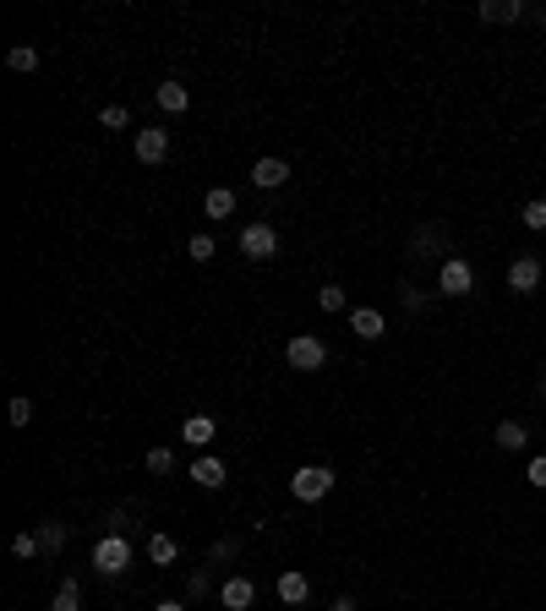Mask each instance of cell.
<instances>
[{
    "mask_svg": "<svg viewBox=\"0 0 546 611\" xmlns=\"http://www.w3.org/2000/svg\"><path fill=\"white\" fill-rule=\"evenodd\" d=\"M181 437H186L191 448H208V442L219 437V426H214V415H191V421L181 426Z\"/></svg>",
    "mask_w": 546,
    "mask_h": 611,
    "instance_id": "cell-18",
    "label": "cell"
},
{
    "mask_svg": "<svg viewBox=\"0 0 546 611\" xmlns=\"http://www.w3.org/2000/svg\"><path fill=\"white\" fill-rule=\"evenodd\" d=\"M519 17H530L524 0H481V22H519Z\"/></svg>",
    "mask_w": 546,
    "mask_h": 611,
    "instance_id": "cell-13",
    "label": "cell"
},
{
    "mask_svg": "<svg viewBox=\"0 0 546 611\" xmlns=\"http://www.w3.org/2000/svg\"><path fill=\"white\" fill-rule=\"evenodd\" d=\"M6 65H12V72H39V49H33V44H12Z\"/></svg>",
    "mask_w": 546,
    "mask_h": 611,
    "instance_id": "cell-21",
    "label": "cell"
},
{
    "mask_svg": "<svg viewBox=\"0 0 546 611\" xmlns=\"http://www.w3.org/2000/svg\"><path fill=\"white\" fill-rule=\"evenodd\" d=\"M66 540H72V529H66L60 519H44V524H39V546H44V557L66 552Z\"/></svg>",
    "mask_w": 546,
    "mask_h": 611,
    "instance_id": "cell-17",
    "label": "cell"
},
{
    "mask_svg": "<svg viewBox=\"0 0 546 611\" xmlns=\"http://www.w3.org/2000/svg\"><path fill=\"white\" fill-rule=\"evenodd\" d=\"M279 600H285V606H306V600H312V579H306L301 568H285V573H279Z\"/></svg>",
    "mask_w": 546,
    "mask_h": 611,
    "instance_id": "cell-11",
    "label": "cell"
},
{
    "mask_svg": "<svg viewBox=\"0 0 546 611\" xmlns=\"http://www.w3.org/2000/svg\"><path fill=\"white\" fill-rule=\"evenodd\" d=\"M399 301H404L410 311H427V295H421L416 284H399Z\"/></svg>",
    "mask_w": 546,
    "mask_h": 611,
    "instance_id": "cell-33",
    "label": "cell"
},
{
    "mask_svg": "<svg viewBox=\"0 0 546 611\" xmlns=\"http://www.w3.org/2000/svg\"><path fill=\"white\" fill-rule=\"evenodd\" d=\"M191 481H197L202 492H219V486L230 481V469H225V458H214V453H202V458L191 464Z\"/></svg>",
    "mask_w": 546,
    "mask_h": 611,
    "instance_id": "cell-9",
    "label": "cell"
},
{
    "mask_svg": "<svg viewBox=\"0 0 546 611\" xmlns=\"http://www.w3.org/2000/svg\"><path fill=\"white\" fill-rule=\"evenodd\" d=\"M6 415H12V426H28V421H33V398H28V393H17Z\"/></svg>",
    "mask_w": 546,
    "mask_h": 611,
    "instance_id": "cell-27",
    "label": "cell"
},
{
    "mask_svg": "<svg viewBox=\"0 0 546 611\" xmlns=\"http://www.w3.org/2000/svg\"><path fill=\"white\" fill-rule=\"evenodd\" d=\"M519 219H524V230H535V235H546V202H541V196H530Z\"/></svg>",
    "mask_w": 546,
    "mask_h": 611,
    "instance_id": "cell-23",
    "label": "cell"
},
{
    "mask_svg": "<svg viewBox=\"0 0 546 611\" xmlns=\"http://www.w3.org/2000/svg\"><path fill=\"white\" fill-rule=\"evenodd\" d=\"M492 442H498L503 453H524V448H530V432H524L519 421H498V432H492Z\"/></svg>",
    "mask_w": 546,
    "mask_h": 611,
    "instance_id": "cell-16",
    "label": "cell"
},
{
    "mask_svg": "<svg viewBox=\"0 0 546 611\" xmlns=\"http://www.w3.org/2000/svg\"><path fill=\"white\" fill-rule=\"evenodd\" d=\"M175 557H181V540H175V535H164V529L148 535V563H154V568H170Z\"/></svg>",
    "mask_w": 546,
    "mask_h": 611,
    "instance_id": "cell-14",
    "label": "cell"
},
{
    "mask_svg": "<svg viewBox=\"0 0 546 611\" xmlns=\"http://www.w3.org/2000/svg\"><path fill=\"white\" fill-rule=\"evenodd\" d=\"M39 552H44V546H39V529L12 535V557H22V563H28V557H39Z\"/></svg>",
    "mask_w": 546,
    "mask_h": 611,
    "instance_id": "cell-22",
    "label": "cell"
},
{
    "mask_svg": "<svg viewBox=\"0 0 546 611\" xmlns=\"http://www.w3.org/2000/svg\"><path fill=\"white\" fill-rule=\"evenodd\" d=\"M524 481H530L535 492H546V453H535V458L524 464Z\"/></svg>",
    "mask_w": 546,
    "mask_h": 611,
    "instance_id": "cell-28",
    "label": "cell"
},
{
    "mask_svg": "<svg viewBox=\"0 0 546 611\" xmlns=\"http://www.w3.org/2000/svg\"><path fill=\"white\" fill-rule=\"evenodd\" d=\"M219 606H225V611H251V606H257V584H251V573H230V579L219 584Z\"/></svg>",
    "mask_w": 546,
    "mask_h": 611,
    "instance_id": "cell-6",
    "label": "cell"
},
{
    "mask_svg": "<svg viewBox=\"0 0 546 611\" xmlns=\"http://www.w3.org/2000/svg\"><path fill=\"white\" fill-rule=\"evenodd\" d=\"M136 159H143V164H164L170 159V131L164 126H143V131H136Z\"/></svg>",
    "mask_w": 546,
    "mask_h": 611,
    "instance_id": "cell-8",
    "label": "cell"
},
{
    "mask_svg": "<svg viewBox=\"0 0 546 611\" xmlns=\"http://www.w3.org/2000/svg\"><path fill=\"white\" fill-rule=\"evenodd\" d=\"M202 214H208V219H230L235 214V191L230 186H214L208 196H202Z\"/></svg>",
    "mask_w": 546,
    "mask_h": 611,
    "instance_id": "cell-19",
    "label": "cell"
},
{
    "mask_svg": "<svg viewBox=\"0 0 546 611\" xmlns=\"http://www.w3.org/2000/svg\"><path fill=\"white\" fill-rule=\"evenodd\" d=\"M530 17H535V22H541V28H546V6H535V12H530Z\"/></svg>",
    "mask_w": 546,
    "mask_h": 611,
    "instance_id": "cell-36",
    "label": "cell"
},
{
    "mask_svg": "<svg viewBox=\"0 0 546 611\" xmlns=\"http://www.w3.org/2000/svg\"><path fill=\"white\" fill-rule=\"evenodd\" d=\"M154 99H159V109H164V115H186V109H191V93H186L181 83H159V88H154Z\"/></svg>",
    "mask_w": 546,
    "mask_h": 611,
    "instance_id": "cell-15",
    "label": "cell"
},
{
    "mask_svg": "<svg viewBox=\"0 0 546 611\" xmlns=\"http://www.w3.org/2000/svg\"><path fill=\"white\" fill-rule=\"evenodd\" d=\"M410 251H443V235H437V230H416V240H410Z\"/></svg>",
    "mask_w": 546,
    "mask_h": 611,
    "instance_id": "cell-30",
    "label": "cell"
},
{
    "mask_svg": "<svg viewBox=\"0 0 546 611\" xmlns=\"http://www.w3.org/2000/svg\"><path fill=\"white\" fill-rule=\"evenodd\" d=\"M285 361H290L295 371H322V366H328V345H322L317 333H295L290 345H285Z\"/></svg>",
    "mask_w": 546,
    "mask_h": 611,
    "instance_id": "cell-4",
    "label": "cell"
},
{
    "mask_svg": "<svg viewBox=\"0 0 546 611\" xmlns=\"http://www.w3.org/2000/svg\"><path fill=\"white\" fill-rule=\"evenodd\" d=\"M154 611H186V600H159Z\"/></svg>",
    "mask_w": 546,
    "mask_h": 611,
    "instance_id": "cell-35",
    "label": "cell"
},
{
    "mask_svg": "<svg viewBox=\"0 0 546 611\" xmlns=\"http://www.w3.org/2000/svg\"><path fill=\"white\" fill-rule=\"evenodd\" d=\"M186 251H191V262H214V257H219L214 235H191V246H186Z\"/></svg>",
    "mask_w": 546,
    "mask_h": 611,
    "instance_id": "cell-25",
    "label": "cell"
},
{
    "mask_svg": "<svg viewBox=\"0 0 546 611\" xmlns=\"http://www.w3.org/2000/svg\"><path fill=\"white\" fill-rule=\"evenodd\" d=\"M273 251H279V230H273V224H246V230H241V257L268 262Z\"/></svg>",
    "mask_w": 546,
    "mask_h": 611,
    "instance_id": "cell-5",
    "label": "cell"
},
{
    "mask_svg": "<svg viewBox=\"0 0 546 611\" xmlns=\"http://www.w3.org/2000/svg\"><path fill=\"white\" fill-rule=\"evenodd\" d=\"M285 180H290V164H285V159H257V164H251V186H262V191L285 186Z\"/></svg>",
    "mask_w": 546,
    "mask_h": 611,
    "instance_id": "cell-12",
    "label": "cell"
},
{
    "mask_svg": "<svg viewBox=\"0 0 546 611\" xmlns=\"http://www.w3.org/2000/svg\"><path fill=\"white\" fill-rule=\"evenodd\" d=\"M317 306H322V311H345L350 301H345V290H339V284H322V290H317Z\"/></svg>",
    "mask_w": 546,
    "mask_h": 611,
    "instance_id": "cell-26",
    "label": "cell"
},
{
    "mask_svg": "<svg viewBox=\"0 0 546 611\" xmlns=\"http://www.w3.org/2000/svg\"><path fill=\"white\" fill-rule=\"evenodd\" d=\"M202 595H208V563H202V568L186 579V600H202Z\"/></svg>",
    "mask_w": 546,
    "mask_h": 611,
    "instance_id": "cell-29",
    "label": "cell"
},
{
    "mask_svg": "<svg viewBox=\"0 0 546 611\" xmlns=\"http://www.w3.org/2000/svg\"><path fill=\"white\" fill-rule=\"evenodd\" d=\"M328 611H361V606H356V600H350V595H339V600H333V606H328Z\"/></svg>",
    "mask_w": 546,
    "mask_h": 611,
    "instance_id": "cell-34",
    "label": "cell"
},
{
    "mask_svg": "<svg viewBox=\"0 0 546 611\" xmlns=\"http://www.w3.org/2000/svg\"><path fill=\"white\" fill-rule=\"evenodd\" d=\"M470 290H475V262L459 257V251L443 257V262H437V295H443V301H464Z\"/></svg>",
    "mask_w": 546,
    "mask_h": 611,
    "instance_id": "cell-1",
    "label": "cell"
},
{
    "mask_svg": "<svg viewBox=\"0 0 546 611\" xmlns=\"http://www.w3.org/2000/svg\"><path fill=\"white\" fill-rule=\"evenodd\" d=\"M99 120H104L110 131H126V126H131V109H126V104H104V109H99Z\"/></svg>",
    "mask_w": 546,
    "mask_h": 611,
    "instance_id": "cell-24",
    "label": "cell"
},
{
    "mask_svg": "<svg viewBox=\"0 0 546 611\" xmlns=\"http://www.w3.org/2000/svg\"><path fill=\"white\" fill-rule=\"evenodd\" d=\"M235 552H241V546H235V540H219V546L208 552V568H219V563H235Z\"/></svg>",
    "mask_w": 546,
    "mask_h": 611,
    "instance_id": "cell-32",
    "label": "cell"
},
{
    "mask_svg": "<svg viewBox=\"0 0 546 611\" xmlns=\"http://www.w3.org/2000/svg\"><path fill=\"white\" fill-rule=\"evenodd\" d=\"M148 469H154V475H170V469H175V453H170V448H154V453H148Z\"/></svg>",
    "mask_w": 546,
    "mask_h": 611,
    "instance_id": "cell-31",
    "label": "cell"
},
{
    "mask_svg": "<svg viewBox=\"0 0 546 611\" xmlns=\"http://www.w3.org/2000/svg\"><path fill=\"white\" fill-rule=\"evenodd\" d=\"M49 611H83V589H77V579H66V584L55 589V600H49Z\"/></svg>",
    "mask_w": 546,
    "mask_h": 611,
    "instance_id": "cell-20",
    "label": "cell"
},
{
    "mask_svg": "<svg viewBox=\"0 0 546 611\" xmlns=\"http://www.w3.org/2000/svg\"><path fill=\"white\" fill-rule=\"evenodd\" d=\"M333 492V469L328 464H301L295 469V481H290V497L295 502H322Z\"/></svg>",
    "mask_w": 546,
    "mask_h": 611,
    "instance_id": "cell-3",
    "label": "cell"
},
{
    "mask_svg": "<svg viewBox=\"0 0 546 611\" xmlns=\"http://www.w3.org/2000/svg\"><path fill=\"white\" fill-rule=\"evenodd\" d=\"M350 333H356V338H383V333H388V317H383L377 306H356V311H350Z\"/></svg>",
    "mask_w": 546,
    "mask_h": 611,
    "instance_id": "cell-10",
    "label": "cell"
},
{
    "mask_svg": "<svg viewBox=\"0 0 546 611\" xmlns=\"http://www.w3.org/2000/svg\"><path fill=\"white\" fill-rule=\"evenodd\" d=\"M93 568H99L104 579H120V573L131 568V540H126V535H115V529H110V535H99V540H93Z\"/></svg>",
    "mask_w": 546,
    "mask_h": 611,
    "instance_id": "cell-2",
    "label": "cell"
},
{
    "mask_svg": "<svg viewBox=\"0 0 546 611\" xmlns=\"http://www.w3.org/2000/svg\"><path fill=\"white\" fill-rule=\"evenodd\" d=\"M508 290L514 295H535L541 290V257H514L508 262Z\"/></svg>",
    "mask_w": 546,
    "mask_h": 611,
    "instance_id": "cell-7",
    "label": "cell"
}]
</instances>
